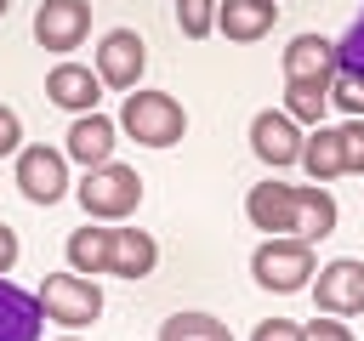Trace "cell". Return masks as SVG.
Wrapping results in <instances>:
<instances>
[{"mask_svg":"<svg viewBox=\"0 0 364 341\" xmlns=\"http://www.w3.org/2000/svg\"><path fill=\"white\" fill-rule=\"evenodd\" d=\"M114 125L142 148H176L188 136V114L171 91H125V108Z\"/></svg>","mask_w":364,"mask_h":341,"instance_id":"obj_1","label":"cell"},{"mask_svg":"<svg viewBox=\"0 0 364 341\" xmlns=\"http://www.w3.org/2000/svg\"><path fill=\"white\" fill-rule=\"evenodd\" d=\"M74 193H80V205H85L91 222H125L142 205V176L131 165H119V159H102V165H91L80 176Z\"/></svg>","mask_w":364,"mask_h":341,"instance_id":"obj_2","label":"cell"},{"mask_svg":"<svg viewBox=\"0 0 364 341\" xmlns=\"http://www.w3.org/2000/svg\"><path fill=\"white\" fill-rule=\"evenodd\" d=\"M250 273H256L262 290H273V296H296V290L313 284L318 261H313V244H307V239L267 233V239L256 244V256H250Z\"/></svg>","mask_w":364,"mask_h":341,"instance_id":"obj_3","label":"cell"},{"mask_svg":"<svg viewBox=\"0 0 364 341\" xmlns=\"http://www.w3.org/2000/svg\"><path fill=\"white\" fill-rule=\"evenodd\" d=\"M34 301H40V313H46V324H63V330H85V324H97V313H102V290H97V278H85V273H46L40 278V290H34Z\"/></svg>","mask_w":364,"mask_h":341,"instance_id":"obj_4","label":"cell"},{"mask_svg":"<svg viewBox=\"0 0 364 341\" xmlns=\"http://www.w3.org/2000/svg\"><path fill=\"white\" fill-rule=\"evenodd\" d=\"M17 188L28 205H57L68 193V153L63 148H46V142H23L17 153Z\"/></svg>","mask_w":364,"mask_h":341,"instance_id":"obj_5","label":"cell"},{"mask_svg":"<svg viewBox=\"0 0 364 341\" xmlns=\"http://www.w3.org/2000/svg\"><path fill=\"white\" fill-rule=\"evenodd\" d=\"M313 307L330 313V318H353V313H364V261H358V256H336V261H324L318 278H313Z\"/></svg>","mask_w":364,"mask_h":341,"instance_id":"obj_6","label":"cell"},{"mask_svg":"<svg viewBox=\"0 0 364 341\" xmlns=\"http://www.w3.org/2000/svg\"><path fill=\"white\" fill-rule=\"evenodd\" d=\"M142 68H148V40H142L136 28H108V34L97 40V80H102V85L136 91Z\"/></svg>","mask_w":364,"mask_h":341,"instance_id":"obj_7","label":"cell"},{"mask_svg":"<svg viewBox=\"0 0 364 341\" xmlns=\"http://www.w3.org/2000/svg\"><path fill=\"white\" fill-rule=\"evenodd\" d=\"M91 34V0H40L34 6V40L57 57H68L74 45H85Z\"/></svg>","mask_w":364,"mask_h":341,"instance_id":"obj_8","label":"cell"},{"mask_svg":"<svg viewBox=\"0 0 364 341\" xmlns=\"http://www.w3.org/2000/svg\"><path fill=\"white\" fill-rule=\"evenodd\" d=\"M301 125L284 114V108H262L256 119H250V153L267 165V170H290L296 159H301Z\"/></svg>","mask_w":364,"mask_h":341,"instance_id":"obj_9","label":"cell"},{"mask_svg":"<svg viewBox=\"0 0 364 341\" xmlns=\"http://www.w3.org/2000/svg\"><path fill=\"white\" fill-rule=\"evenodd\" d=\"M296 210H301V188L296 182H256L250 193H245V216H250V227H262V233H290L296 239Z\"/></svg>","mask_w":364,"mask_h":341,"instance_id":"obj_10","label":"cell"},{"mask_svg":"<svg viewBox=\"0 0 364 341\" xmlns=\"http://www.w3.org/2000/svg\"><path fill=\"white\" fill-rule=\"evenodd\" d=\"M114 142H119V125L108 119V114H74V125H68V142H63V153L74 159V165H102V159H114Z\"/></svg>","mask_w":364,"mask_h":341,"instance_id":"obj_11","label":"cell"},{"mask_svg":"<svg viewBox=\"0 0 364 341\" xmlns=\"http://www.w3.org/2000/svg\"><path fill=\"white\" fill-rule=\"evenodd\" d=\"M279 23V0H216V34L233 45L262 40Z\"/></svg>","mask_w":364,"mask_h":341,"instance_id":"obj_12","label":"cell"},{"mask_svg":"<svg viewBox=\"0 0 364 341\" xmlns=\"http://www.w3.org/2000/svg\"><path fill=\"white\" fill-rule=\"evenodd\" d=\"M46 97H51L57 108H68V114H91L97 97H102V80H97V68H85V63H57V68L46 74Z\"/></svg>","mask_w":364,"mask_h":341,"instance_id":"obj_13","label":"cell"},{"mask_svg":"<svg viewBox=\"0 0 364 341\" xmlns=\"http://www.w3.org/2000/svg\"><path fill=\"white\" fill-rule=\"evenodd\" d=\"M40 330H46L40 301H34L23 284L0 278V341H40Z\"/></svg>","mask_w":364,"mask_h":341,"instance_id":"obj_14","label":"cell"},{"mask_svg":"<svg viewBox=\"0 0 364 341\" xmlns=\"http://www.w3.org/2000/svg\"><path fill=\"white\" fill-rule=\"evenodd\" d=\"M330 74H336V40H324V34H296V40L284 45V85H290V80H324V85H330Z\"/></svg>","mask_w":364,"mask_h":341,"instance_id":"obj_15","label":"cell"},{"mask_svg":"<svg viewBox=\"0 0 364 341\" xmlns=\"http://www.w3.org/2000/svg\"><path fill=\"white\" fill-rule=\"evenodd\" d=\"M154 267H159V244H154V233H142V227H114L108 273H119V278H148Z\"/></svg>","mask_w":364,"mask_h":341,"instance_id":"obj_16","label":"cell"},{"mask_svg":"<svg viewBox=\"0 0 364 341\" xmlns=\"http://www.w3.org/2000/svg\"><path fill=\"white\" fill-rule=\"evenodd\" d=\"M313 182H336L341 176V136L330 131V125H313L307 136H301V159H296Z\"/></svg>","mask_w":364,"mask_h":341,"instance_id":"obj_17","label":"cell"},{"mask_svg":"<svg viewBox=\"0 0 364 341\" xmlns=\"http://www.w3.org/2000/svg\"><path fill=\"white\" fill-rule=\"evenodd\" d=\"M336 193L324 188V182H313V188H301V210H296V239H324V233H336Z\"/></svg>","mask_w":364,"mask_h":341,"instance_id":"obj_18","label":"cell"},{"mask_svg":"<svg viewBox=\"0 0 364 341\" xmlns=\"http://www.w3.org/2000/svg\"><path fill=\"white\" fill-rule=\"evenodd\" d=\"M108 256H114V227H74L68 233V267L74 273H108Z\"/></svg>","mask_w":364,"mask_h":341,"instance_id":"obj_19","label":"cell"},{"mask_svg":"<svg viewBox=\"0 0 364 341\" xmlns=\"http://www.w3.org/2000/svg\"><path fill=\"white\" fill-rule=\"evenodd\" d=\"M284 114H290L301 131L324 125V114H330V85H324V80H290V85H284Z\"/></svg>","mask_w":364,"mask_h":341,"instance_id":"obj_20","label":"cell"},{"mask_svg":"<svg viewBox=\"0 0 364 341\" xmlns=\"http://www.w3.org/2000/svg\"><path fill=\"white\" fill-rule=\"evenodd\" d=\"M159 341H233V330L210 313H171L159 324Z\"/></svg>","mask_w":364,"mask_h":341,"instance_id":"obj_21","label":"cell"},{"mask_svg":"<svg viewBox=\"0 0 364 341\" xmlns=\"http://www.w3.org/2000/svg\"><path fill=\"white\" fill-rule=\"evenodd\" d=\"M330 102H336L347 119H364V74L336 68V74H330Z\"/></svg>","mask_w":364,"mask_h":341,"instance_id":"obj_22","label":"cell"},{"mask_svg":"<svg viewBox=\"0 0 364 341\" xmlns=\"http://www.w3.org/2000/svg\"><path fill=\"white\" fill-rule=\"evenodd\" d=\"M176 28L188 40H205L216 28V0H176Z\"/></svg>","mask_w":364,"mask_h":341,"instance_id":"obj_23","label":"cell"},{"mask_svg":"<svg viewBox=\"0 0 364 341\" xmlns=\"http://www.w3.org/2000/svg\"><path fill=\"white\" fill-rule=\"evenodd\" d=\"M336 68H347V74H364V11L347 23V34L336 40Z\"/></svg>","mask_w":364,"mask_h":341,"instance_id":"obj_24","label":"cell"},{"mask_svg":"<svg viewBox=\"0 0 364 341\" xmlns=\"http://www.w3.org/2000/svg\"><path fill=\"white\" fill-rule=\"evenodd\" d=\"M336 136H341V170L364 176V119H347V125H336Z\"/></svg>","mask_w":364,"mask_h":341,"instance_id":"obj_25","label":"cell"},{"mask_svg":"<svg viewBox=\"0 0 364 341\" xmlns=\"http://www.w3.org/2000/svg\"><path fill=\"white\" fill-rule=\"evenodd\" d=\"M301 341H353V330H347L341 318H330V313H324V318L313 313V318L301 324Z\"/></svg>","mask_w":364,"mask_h":341,"instance_id":"obj_26","label":"cell"},{"mask_svg":"<svg viewBox=\"0 0 364 341\" xmlns=\"http://www.w3.org/2000/svg\"><path fill=\"white\" fill-rule=\"evenodd\" d=\"M23 148V119H17V108H6L0 102V159L6 153H17Z\"/></svg>","mask_w":364,"mask_h":341,"instance_id":"obj_27","label":"cell"},{"mask_svg":"<svg viewBox=\"0 0 364 341\" xmlns=\"http://www.w3.org/2000/svg\"><path fill=\"white\" fill-rule=\"evenodd\" d=\"M250 341H301V324H290V318H262V324L250 330Z\"/></svg>","mask_w":364,"mask_h":341,"instance_id":"obj_28","label":"cell"},{"mask_svg":"<svg viewBox=\"0 0 364 341\" xmlns=\"http://www.w3.org/2000/svg\"><path fill=\"white\" fill-rule=\"evenodd\" d=\"M17 256H23V244H17V227H6V222H0V278L17 267Z\"/></svg>","mask_w":364,"mask_h":341,"instance_id":"obj_29","label":"cell"},{"mask_svg":"<svg viewBox=\"0 0 364 341\" xmlns=\"http://www.w3.org/2000/svg\"><path fill=\"white\" fill-rule=\"evenodd\" d=\"M6 11H11V0H0V17H6Z\"/></svg>","mask_w":364,"mask_h":341,"instance_id":"obj_30","label":"cell"},{"mask_svg":"<svg viewBox=\"0 0 364 341\" xmlns=\"http://www.w3.org/2000/svg\"><path fill=\"white\" fill-rule=\"evenodd\" d=\"M63 341H80V335H63Z\"/></svg>","mask_w":364,"mask_h":341,"instance_id":"obj_31","label":"cell"}]
</instances>
